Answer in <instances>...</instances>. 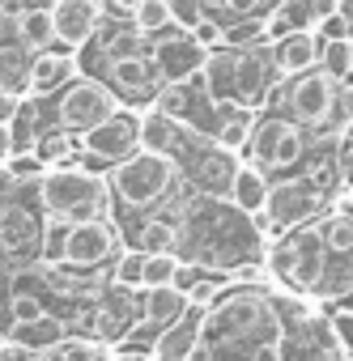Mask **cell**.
<instances>
[{
    "label": "cell",
    "mask_w": 353,
    "mask_h": 361,
    "mask_svg": "<svg viewBox=\"0 0 353 361\" xmlns=\"http://www.w3.org/2000/svg\"><path fill=\"white\" fill-rule=\"evenodd\" d=\"M192 306H188V293L179 285H157V289H145V319L153 327H166L174 319H184Z\"/></svg>",
    "instance_id": "cell-23"
},
{
    "label": "cell",
    "mask_w": 353,
    "mask_h": 361,
    "mask_svg": "<svg viewBox=\"0 0 353 361\" xmlns=\"http://www.w3.org/2000/svg\"><path fill=\"white\" fill-rule=\"evenodd\" d=\"M149 51H153V64H157L162 81H179V85L192 81V77H201L205 56H209V47H205L188 26H179V22H174L170 30H162Z\"/></svg>",
    "instance_id": "cell-10"
},
{
    "label": "cell",
    "mask_w": 353,
    "mask_h": 361,
    "mask_svg": "<svg viewBox=\"0 0 353 361\" xmlns=\"http://www.w3.org/2000/svg\"><path fill=\"white\" fill-rule=\"evenodd\" d=\"M119 255V226L111 217H85L64 226V259L77 268H98Z\"/></svg>",
    "instance_id": "cell-12"
},
{
    "label": "cell",
    "mask_w": 353,
    "mask_h": 361,
    "mask_svg": "<svg viewBox=\"0 0 353 361\" xmlns=\"http://www.w3.org/2000/svg\"><path fill=\"white\" fill-rule=\"evenodd\" d=\"M179 272H184V264H179V255H174V251H153V255H145V289L179 285Z\"/></svg>",
    "instance_id": "cell-29"
},
{
    "label": "cell",
    "mask_w": 353,
    "mask_h": 361,
    "mask_svg": "<svg viewBox=\"0 0 353 361\" xmlns=\"http://www.w3.org/2000/svg\"><path fill=\"white\" fill-rule=\"evenodd\" d=\"M256 119H260V111H247V106H239V102H230V106H217V123H213V140L226 149V153H247V140H251V132H256Z\"/></svg>",
    "instance_id": "cell-19"
},
{
    "label": "cell",
    "mask_w": 353,
    "mask_h": 361,
    "mask_svg": "<svg viewBox=\"0 0 353 361\" xmlns=\"http://www.w3.org/2000/svg\"><path fill=\"white\" fill-rule=\"evenodd\" d=\"M323 200H328V192H323V183L315 174H289V178H281V183L268 188V204L256 217V226L273 230V234H289V230L306 226L323 209Z\"/></svg>",
    "instance_id": "cell-3"
},
{
    "label": "cell",
    "mask_w": 353,
    "mask_h": 361,
    "mask_svg": "<svg viewBox=\"0 0 353 361\" xmlns=\"http://www.w3.org/2000/svg\"><path fill=\"white\" fill-rule=\"evenodd\" d=\"M64 336H68V327H64L56 314H39V319H26V323H13V327H9V340L26 344L30 353H47V348H56Z\"/></svg>",
    "instance_id": "cell-22"
},
{
    "label": "cell",
    "mask_w": 353,
    "mask_h": 361,
    "mask_svg": "<svg viewBox=\"0 0 353 361\" xmlns=\"http://www.w3.org/2000/svg\"><path fill=\"white\" fill-rule=\"evenodd\" d=\"M285 106H289V119L302 128H332L336 123V81L315 64V68L289 77Z\"/></svg>",
    "instance_id": "cell-9"
},
{
    "label": "cell",
    "mask_w": 353,
    "mask_h": 361,
    "mask_svg": "<svg viewBox=\"0 0 353 361\" xmlns=\"http://www.w3.org/2000/svg\"><path fill=\"white\" fill-rule=\"evenodd\" d=\"M107 178H111V196L124 209H153L179 183V161L153 149H136L124 161H115Z\"/></svg>",
    "instance_id": "cell-2"
},
{
    "label": "cell",
    "mask_w": 353,
    "mask_h": 361,
    "mask_svg": "<svg viewBox=\"0 0 353 361\" xmlns=\"http://www.w3.org/2000/svg\"><path fill=\"white\" fill-rule=\"evenodd\" d=\"M115 289H145V251L140 247H119L115 268H111Z\"/></svg>",
    "instance_id": "cell-26"
},
{
    "label": "cell",
    "mask_w": 353,
    "mask_h": 361,
    "mask_svg": "<svg viewBox=\"0 0 353 361\" xmlns=\"http://www.w3.org/2000/svg\"><path fill=\"white\" fill-rule=\"evenodd\" d=\"M273 5H277V0H230V9H234L239 18H243V13H268Z\"/></svg>",
    "instance_id": "cell-40"
},
{
    "label": "cell",
    "mask_w": 353,
    "mask_h": 361,
    "mask_svg": "<svg viewBox=\"0 0 353 361\" xmlns=\"http://www.w3.org/2000/svg\"><path fill=\"white\" fill-rule=\"evenodd\" d=\"M35 153L47 161V170H52V166H73V161H81V145H77V136H73V132H64V128L39 132Z\"/></svg>",
    "instance_id": "cell-24"
},
{
    "label": "cell",
    "mask_w": 353,
    "mask_h": 361,
    "mask_svg": "<svg viewBox=\"0 0 353 361\" xmlns=\"http://www.w3.org/2000/svg\"><path fill=\"white\" fill-rule=\"evenodd\" d=\"M43 314V302L35 293H13L9 298V319L13 323H26V319H39Z\"/></svg>",
    "instance_id": "cell-34"
},
{
    "label": "cell",
    "mask_w": 353,
    "mask_h": 361,
    "mask_svg": "<svg viewBox=\"0 0 353 361\" xmlns=\"http://www.w3.org/2000/svg\"><path fill=\"white\" fill-rule=\"evenodd\" d=\"M0 94H9V85H5V77H0Z\"/></svg>",
    "instance_id": "cell-45"
},
{
    "label": "cell",
    "mask_w": 353,
    "mask_h": 361,
    "mask_svg": "<svg viewBox=\"0 0 353 361\" xmlns=\"http://www.w3.org/2000/svg\"><path fill=\"white\" fill-rule=\"evenodd\" d=\"M94 77H102L115 94H119V102H128V106H153V98H157V90L166 85L162 81V73H157V64H153V51H128V56H107V60H98V73Z\"/></svg>",
    "instance_id": "cell-7"
},
{
    "label": "cell",
    "mask_w": 353,
    "mask_h": 361,
    "mask_svg": "<svg viewBox=\"0 0 353 361\" xmlns=\"http://www.w3.org/2000/svg\"><path fill=\"white\" fill-rule=\"evenodd\" d=\"M315 35H319L323 43H332V39H349V43H353V18H345V13L336 9V13H328V18L315 22Z\"/></svg>",
    "instance_id": "cell-33"
},
{
    "label": "cell",
    "mask_w": 353,
    "mask_h": 361,
    "mask_svg": "<svg viewBox=\"0 0 353 361\" xmlns=\"http://www.w3.org/2000/svg\"><path fill=\"white\" fill-rule=\"evenodd\" d=\"M52 26H56V43L73 47L81 56L94 43L98 26H102V5L98 0H56L52 5Z\"/></svg>",
    "instance_id": "cell-14"
},
{
    "label": "cell",
    "mask_w": 353,
    "mask_h": 361,
    "mask_svg": "<svg viewBox=\"0 0 353 361\" xmlns=\"http://www.w3.org/2000/svg\"><path fill=\"white\" fill-rule=\"evenodd\" d=\"M119 106H124L119 94H115L102 77L77 73V77L56 94V128L81 136V132H90L94 123H102V119H107L111 111H119Z\"/></svg>",
    "instance_id": "cell-4"
},
{
    "label": "cell",
    "mask_w": 353,
    "mask_h": 361,
    "mask_svg": "<svg viewBox=\"0 0 353 361\" xmlns=\"http://www.w3.org/2000/svg\"><path fill=\"white\" fill-rule=\"evenodd\" d=\"M306 153L302 140V123L285 119V115H264L256 119V132L247 140V161H256L260 170H294Z\"/></svg>",
    "instance_id": "cell-8"
},
{
    "label": "cell",
    "mask_w": 353,
    "mask_h": 361,
    "mask_svg": "<svg viewBox=\"0 0 353 361\" xmlns=\"http://www.w3.org/2000/svg\"><path fill=\"white\" fill-rule=\"evenodd\" d=\"M5 174L13 178L18 188H30V183H39V178L47 174V161H43L35 149H22V153H9V161H5Z\"/></svg>",
    "instance_id": "cell-30"
},
{
    "label": "cell",
    "mask_w": 353,
    "mask_h": 361,
    "mask_svg": "<svg viewBox=\"0 0 353 361\" xmlns=\"http://www.w3.org/2000/svg\"><path fill=\"white\" fill-rule=\"evenodd\" d=\"M9 153H13V132H9V119H0V166L9 161Z\"/></svg>",
    "instance_id": "cell-42"
},
{
    "label": "cell",
    "mask_w": 353,
    "mask_h": 361,
    "mask_svg": "<svg viewBox=\"0 0 353 361\" xmlns=\"http://www.w3.org/2000/svg\"><path fill=\"white\" fill-rule=\"evenodd\" d=\"M13 35L26 51H43V47H56V26H52V9H39V5H26V9H13Z\"/></svg>",
    "instance_id": "cell-21"
},
{
    "label": "cell",
    "mask_w": 353,
    "mask_h": 361,
    "mask_svg": "<svg viewBox=\"0 0 353 361\" xmlns=\"http://www.w3.org/2000/svg\"><path fill=\"white\" fill-rule=\"evenodd\" d=\"M0 243H5L9 255H26L43 243V226L30 209H22L13 196L0 200Z\"/></svg>",
    "instance_id": "cell-17"
},
{
    "label": "cell",
    "mask_w": 353,
    "mask_h": 361,
    "mask_svg": "<svg viewBox=\"0 0 353 361\" xmlns=\"http://www.w3.org/2000/svg\"><path fill=\"white\" fill-rule=\"evenodd\" d=\"M340 13H345V18H353V0H340Z\"/></svg>",
    "instance_id": "cell-44"
},
{
    "label": "cell",
    "mask_w": 353,
    "mask_h": 361,
    "mask_svg": "<svg viewBox=\"0 0 353 361\" xmlns=\"http://www.w3.org/2000/svg\"><path fill=\"white\" fill-rule=\"evenodd\" d=\"M226 285H230V276H226V272H217V276H201L192 289H184V293H188V306H192V310H205V306L226 289Z\"/></svg>",
    "instance_id": "cell-32"
},
{
    "label": "cell",
    "mask_w": 353,
    "mask_h": 361,
    "mask_svg": "<svg viewBox=\"0 0 353 361\" xmlns=\"http://www.w3.org/2000/svg\"><path fill=\"white\" fill-rule=\"evenodd\" d=\"M319 68L340 85V81H349L353 77V43L349 39H332V43H323L319 47Z\"/></svg>",
    "instance_id": "cell-28"
},
{
    "label": "cell",
    "mask_w": 353,
    "mask_h": 361,
    "mask_svg": "<svg viewBox=\"0 0 353 361\" xmlns=\"http://www.w3.org/2000/svg\"><path fill=\"white\" fill-rule=\"evenodd\" d=\"M56 361H102V348L94 340H77V336H64L56 348H47Z\"/></svg>",
    "instance_id": "cell-31"
},
{
    "label": "cell",
    "mask_w": 353,
    "mask_h": 361,
    "mask_svg": "<svg viewBox=\"0 0 353 361\" xmlns=\"http://www.w3.org/2000/svg\"><path fill=\"white\" fill-rule=\"evenodd\" d=\"M268 264H273V272L289 276L294 285H302V289H319V285H323V272H328V247H323L319 226L306 221V226L289 230V238H285L281 247H273Z\"/></svg>",
    "instance_id": "cell-6"
},
{
    "label": "cell",
    "mask_w": 353,
    "mask_h": 361,
    "mask_svg": "<svg viewBox=\"0 0 353 361\" xmlns=\"http://www.w3.org/2000/svg\"><path fill=\"white\" fill-rule=\"evenodd\" d=\"M81 73V56L73 51V47H43V51H35L30 56V68H26V94H35V98H52V94H60L73 77Z\"/></svg>",
    "instance_id": "cell-13"
},
{
    "label": "cell",
    "mask_w": 353,
    "mask_h": 361,
    "mask_svg": "<svg viewBox=\"0 0 353 361\" xmlns=\"http://www.w3.org/2000/svg\"><path fill=\"white\" fill-rule=\"evenodd\" d=\"M268 47H273V64H277V73L289 81V77H298V73H306V68L319 64V47H323V39H319L311 26H302V30H289V35L273 39Z\"/></svg>",
    "instance_id": "cell-16"
},
{
    "label": "cell",
    "mask_w": 353,
    "mask_h": 361,
    "mask_svg": "<svg viewBox=\"0 0 353 361\" xmlns=\"http://www.w3.org/2000/svg\"><path fill=\"white\" fill-rule=\"evenodd\" d=\"M277 81H285L273 64L268 43H247L239 47V81H234V102L247 111H264L277 94Z\"/></svg>",
    "instance_id": "cell-11"
},
{
    "label": "cell",
    "mask_w": 353,
    "mask_h": 361,
    "mask_svg": "<svg viewBox=\"0 0 353 361\" xmlns=\"http://www.w3.org/2000/svg\"><path fill=\"white\" fill-rule=\"evenodd\" d=\"M77 145H81V157L94 161V166H115V161H124L128 153L140 149V106H128V102H124V106L111 111L102 123H94L90 132H81Z\"/></svg>",
    "instance_id": "cell-5"
},
{
    "label": "cell",
    "mask_w": 353,
    "mask_h": 361,
    "mask_svg": "<svg viewBox=\"0 0 353 361\" xmlns=\"http://www.w3.org/2000/svg\"><path fill=\"white\" fill-rule=\"evenodd\" d=\"M136 247H140L145 255H153V251H174V247H179V226H174L170 217H145V221L136 226Z\"/></svg>",
    "instance_id": "cell-25"
},
{
    "label": "cell",
    "mask_w": 353,
    "mask_h": 361,
    "mask_svg": "<svg viewBox=\"0 0 353 361\" xmlns=\"http://www.w3.org/2000/svg\"><path fill=\"white\" fill-rule=\"evenodd\" d=\"M39 204L47 221H85V217H111V178L98 170H85L81 161L73 166H52L39 178Z\"/></svg>",
    "instance_id": "cell-1"
},
{
    "label": "cell",
    "mask_w": 353,
    "mask_h": 361,
    "mask_svg": "<svg viewBox=\"0 0 353 361\" xmlns=\"http://www.w3.org/2000/svg\"><path fill=\"white\" fill-rule=\"evenodd\" d=\"M132 26L145 35V39H157L162 30L174 26V13H170V0H140L136 13H132Z\"/></svg>",
    "instance_id": "cell-27"
},
{
    "label": "cell",
    "mask_w": 353,
    "mask_h": 361,
    "mask_svg": "<svg viewBox=\"0 0 353 361\" xmlns=\"http://www.w3.org/2000/svg\"><path fill=\"white\" fill-rule=\"evenodd\" d=\"M196 344H201V323L188 314V319H174L166 323V331L157 336L153 344V361H192L196 357Z\"/></svg>",
    "instance_id": "cell-20"
},
{
    "label": "cell",
    "mask_w": 353,
    "mask_h": 361,
    "mask_svg": "<svg viewBox=\"0 0 353 361\" xmlns=\"http://www.w3.org/2000/svg\"><path fill=\"white\" fill-rule=\"evenodd\" d=\"M332 336H336L340 353L353 357V310H336V314H332Z\"/></svg>",
    "instance_id": "cell-35"
},
{
    "label": "cell",
    "mask_w": 353,
    "mask_h": 361,
    "mask_svg": "<svg viewBox=\"0 0 353 361\" xmlns=\"http://www.w3.org/2000/svg\"><path fill=\"white\" fill-rule=\"evenodd\" d=\"M251 361H285V357H281V344L277 340H260L256 353H251Z\"/></svg>",
    "instance_id": "cell-41"
},
{
    "label": "cell",
    "mask_w": 353,
    "mask_h": 361,
    "mask_svg": "<svg viewBox=\"0 0 353 361\" xmlns=\"http://www.w3.org/2000/svg\"><path fill=\"white\" fill-rule=\"evenodd\" d=\"M170 13H174V22H179V26H196L205 13H201V0H170Z\"/></svg>",
    "instance_id": "cell-36"
},
{
    "label": "cell",
    "mask_w": 353,
    "mask_h": 361,
    "mask_svg": "<svg viewBox=\"0 0 353 361\" xmlns=\"http://www.w3.org/2000/svg\"><path fill=\"white\" fill-rule=\"evenodd\" d=\"M201 13H205V18H213V22H222V30L239 18V13L230 9V0H201Z\"/></svg>",
    "instance_id": "cell-37"
},
{
    "label": "cell",
    "mask_w": 353,
    "mask_h": 361,
    "mask_svg": "<svg viewBox=\"0 0 353 361\" xmlns=\"http://www.w3.org/2000/svg\"><path fill=\"white\" fill-rule=\"evenodd\" d=\"M196 81H201V90L213 106H230L234 102V81H239V47L234 43H213Z\"/></svg>",
    "instance_id": "cell-15"
},
{
    "label": "cell",
    "mask_w": 353,
    "mask_h": 361,
    "mask_svg": "<svg viewBox=\"0 0 353 361\" xmlns=\"http://www.w3.org/2000/svg\"><path fill=\"white\" fill-rule=\"evenodd\" d=\"M268 170H260L256 161H239L234 166V174H230V188H226V196H230V204L243 213V217H260L264 213V204H268Z\"/></svg>",
    "instance_id": "cell-18"
},
{
    "label": "cell",
    "mask_w": 353,
    "mask_h": 361,
    "mask_svg": "<svg viewBox=\"0 0 353 361\" xmlns=\"http://www.w3.org/2000/svg\"><path fill=\"white\" fill-rule=\"evenodd\" d=\"M5 30H9V5L0 0V39H5Z\"/></svg>",
    "instance_id": "cell-43"
},
{
    "label": "cell",
    "mask_w": 353,
    "mask_h": 361,
    "mask_svg": "<svg viewBox=\"0 0 353 361\" xmlns=\"http://www.w3.org/2000/svg\"><path fill=\"white\" fill-rule=\"evenodd\" d=\"M192 35H196L205 47H213V43H226V30H222V22H213V18H201V22L192 26Z\"/></svg>",
    "instance_id": "cell-38"
},
{
    "label": "cell",
    "mask_w": 353,
    "mask_h": 361,
    "mask_svg": "<svg viewBox=\"0 0 353 361\" xmlns=\"http://www.w3.org/2000/svg\"><path fill=\"white\" fill-rule=\"evenodd\" d=\"M353 119V77L336 85V123H349Z\"/></svg>",
    "instance_id": "cell-39"
}]
</instances>
